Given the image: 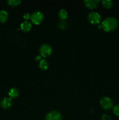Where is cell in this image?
Wrapping results in <instances>:
<instances>
[{"mask_svg": "<svg viewBox=\"0 0 119 120\" xmlns=\"http://www.w3.org/2000/svg\"><path fill=\"white\" fill-rule=\"evenodd\" d=\"M118 26V21L116 18L108 16L102 21L101 24L102 28L105 31H113L117 28Z\"/></svg>", "mask_w": 119, "mask_h": 120, "instance_id": "6da1fadb", "label": "cell"}, {"mask_svg": "<svg viewBox=\"0 0 119 120\" xmlns=\"http://www.w3.org/2000/svg\"><path fill=\"white\" fill-rule=\"evenodd\" d=\"M39 52L41 56L46 57L51 55L52 53V49L50 45L47 43H43L40 46Z\"/></svg>", "mask_w": 119, "mask_h": 120, "instance_id": "7a4b0ae2", "label": "cell"}, {"mask_svg": "<svg viewBox=\"0 0 119 120\" xmlns=\"http://www.w3.org/2000/svg\"><path fill=\"white\" fill-rule=\"evenodd\" d=\"M88 20L92 24H98L101 21V16L96 11H91L88 14Z\"/></svg>", "mask_w": 119, "mask_h": 120, "instance_id": "3957f363", "label": "cell"}, {"mask_svg": "<svg viewBox=\"0 0 119 120\" xmlns=\"http://www.w3.org/2000/svg\"><path fill=\"white\" fill-rule=\"evenodd\" d=\"M44 18L43 14L40 11H35L32 13L31 15V21L34 24L38 25L43 21Z\"/></svg>", "mask_w": 119, "mask_h": 120, "instance_id": "277c9868", "label": "cell"}, {"mask_svg": "<svg viewBox=\"0 0 119 120\" xmlns=\"http://www.w3.org/2000/svg\"><path fill=\"white\" fill-rule=\"evenodd\" d=\"M100 104L103 109L105 110H109L113 106V102L112 98L107 96L102 97L100 100Z\"/></svg>", "mask_w": 119, "mask_h": 120, "instance_id": "5b68a950", "label": "cell"}, {"mask_svg": "<svg viewBox=\"0 0 119 120\" xmlns=\"http://www.w3.org/2000/svg\"><path fill=\"white\" fill-rule=\"evenodd\" d=\"M45 120H63V117L58 111L52 110L47 114Z\"/></svg>", "mask_w": 119, "mask_h": 120, "instance_id": "8992f818", "label": "cell"}, {"mask_svg": "<svg viewBox=\"0 0 119 120\" xmlns=\"http://www.w3.org/2000/svg\"><path fill=\"white\" fill-rule=\"evenodd\" d=\"M0 104H1V106L4 109H8L11 107L12 104V98H10V97H4L1 101Z\"/></svg>", "mask_w": 119, "mask_h": 120, "instance_id": "52a82bcc", "label": "cell"}, {"mask_svg": "<svg viewBox=\"0 0 119 120\" xmlns=\"http://www.w3.org/2000/svg\"><path fill=\"white\" fill-rule=\"evenodd\" d=\"M84 2L87 8L89 9H94L98 6L99 0H85Z\"/></svg>", "mask_w": 119, "mask_h": 120, "instance_id": "ba28073f", "label": "cell"}, {"mask_svg": "<svg viewBox=\"0 0 119 120\" xmlns=\"http://www.w3.org/2000/svg\"><path fill=\"white\" fill-rule=\"evenodd\" d=\"M32 27V23H30V22H29L28 21H23V22H22L21 24V29L24 32H27L30 30V29H31Z\"/></svg>", "mask_w": 119, "mask_h": 120, "instance_id": "9c48e42d", "label": "cell"}, {"mask_svg": "<svg viewBox=\"0 0 119 120\" xmlns=\"http://www.w3.org/2000/svg\"><path fill=\"white\" fill-rule=\"evenodd\" d=\"M8 95L10 98H14L19 95V90L17 88L12 87L8 91Z\"/></svg>", "mask_w": 119, "mask_h": 120, "instance_id": "30bf717a", "label": "cell"}, {"mask_svg": "<svg viewBox=\"0 0 119 120\" xmlns=\"http://www.w3.org/2000/svg\"><path fill=\"white\" fill-rule=\"evenodd\" d=\"M8 18V13L5 10H0V22H5Z\"/></svg>", "mask_w": 119, "mask_h": 120, "instance_id": "8fae6325", "label": "cell"}, {"mask_svg": "<svg viewBox=\"0 0 119 120\" xmlns=\"http://www.w3.org/2000/svg\"><path fill=\"white\" fill-rule=\"evenodd\" d=\"M38 66L42 70H46L49 68V62L44 59H41L40 60Z\"/></svg>", "mask_w": 119, "mask_h": 120, "instance_id": "7c38bea8", "label": "cell"}, {"mask_svg": "<svg viewBox=\"0 0 119 120\" xmlns=\"http://www.w3.org/2000/svg\"><path fill=\"white\" fill-rule=\"evenodd\" d=\"M58 16L61 19H65L68 16V12L65 9L62 8L58 12Z\"/></svg>", "mask_w": 119, "mask_h": 120, "instance_id": "4fadbf2b", "label": "cell"}, {"mask_svg": "<svg viewBox=\"0 0 119 120\" xmlns=\"http://www.w3.org/2000/svg\"><path fill=\"white\" fill-rule=\"evenodd\" d=\"M103 6L106 8H110L113 6V2L112 0H103L102 1Z\"/></svg>", "mask_w": 119, "mask_h": 120, "instance_id": "5bb4252c", "label": "cell"}, {"mask_svg": "<svg viewBox=\"0 0 119 120\" xmlns=\"http://www.w3.org/2000/svg\"><path fill=\"white\" fill-rule=\"evenodd\" d=\"M7 3L9 5L12 7H16L21 3V0H8Z\"/></svg>", "mask_w": 119, "mask_h": 120, "instance_id": "9a60e30c", "label": "cell"}, {"mask_svg": "<svg viewBox=\"0 0 119 120\" xmlns=\"http://www.w3.org/2000/svg\"><path fill=\"white\" fill-rule=\"evenodd\" d=\"M113 112L116 116H119V104H117L113 108Z\"/></svg>", "mask_w": 119, "mask_h": 120, "instance_id": "2e32d148", "label": "cell"}, {"mask_svg": "<svg viewBox=\"0 0 119 120\" xmlns=\"http://www.w3.org/2000/svg\"><path fill=\"white\" fill-rule=\"evenodd\" d=\"M30 17H31V16H30V14H29V12L24 13L23 15V18L24 19L26 20V21L29 19H30Z\"/></svg>", "mask_w": 119, "mask_h": 120, "instance_id": "e0dca14e", "label": "cell"}, {"mask_svg": "<svg viewBox=\"0 0 119 120\" xmlns=\"http://www.w3.org/2000/svg\"><path fill=\"white\" fill-rule=\"evenodd\" d=\"M102 118L103 120H111L110 118L106 114H104L102 116Z\"/></svg>", "mask_w": 119, "mask_h": 120, "instance_id": "ac0fdd59", "label": "cell"}, {"mask_svg": "<svg viewBox=\"0 0 119 120\" xmlns=\"http://www.w3.org/2000/svg\"><path fill=\"white\" fill-rule=\"evenodd\" d=\"M41 57H42L41 56H37L36 57H35V59H36V60H39L40 61L41 60Z\"/></svg>", "mask_w": 119, "mask_h": 120, "instance_id": "d6986e66", "label": "cell"}]
</instances>
